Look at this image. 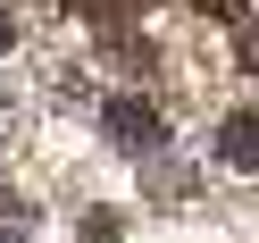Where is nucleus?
<instances>
[{
  "label": "nucleus",
  "instance_id": "1",
  "mask_svg": "<svg viewBox=\"0 0 259 243\" xmlns=\"http://www.w3.org/2000/svg\"><path fill=\"white\" fill-rule=\"evenodd\" d=\"M101 126H109V143L117 151H167V118H159V101H142V92H117V101L101 109Z\"/></svg>",
  "mask_w": 259,
  "mask_h": 243
},
{
  "label": "nucleus",
  "instance_id": "2",
  "mask_svg": "<svg viewBox=\"0 0 259 243\" xmlns=\"http://www.w3.org/2000/svg\"><path fill=\"white\" fill-rule=\"evenodd\" d=\"M218 159L234 176H259V109H226L218 118Z\"/></svg>",
  "mask_w": 259,
  "mask_h": 243
},
{
  "label": "nucleus",
  "instance_id": "3",
  "mask_svg": "<svg viewBox=\"0 0 259 243\" xmlns=\"http://www.w3.org/2000/svg\"><path fill=\"white\" fill-rule=\"evenodd\" d=\"M0 243H34V201L0 185Z\"/></svg>",
  "mask_w": 259,
  "mask_h": 243
},
{
  "label": "nucleus",
  "instance_id": "4",
  "mask_svg": "<svg viewBox=\"0 0 259 243\" xmlns=\"http://www.w3.org/2000/svg\"><path fill=\"white\" fill-rule=\"evenodd\" d=\"M242 67L259 76V25H251V34H242Z\"/></svg>",
  "mask_w": 259,
  "mask_h": 243
},
{
  "label": "nucleus",
  "instance_id": "5",
  "mask_svg": "<svg viewBox=\"0 0 259 243\" xmlns=\"http://www.w3.org/2000/svg\"><path fill=\"white\" fill-rule=\"evenodd\" d=\"M0 51H17V25H9V9H0Z\"/></svg>",
  "mask_w": 259,
  "mask_h": 243
}]
</instances>
